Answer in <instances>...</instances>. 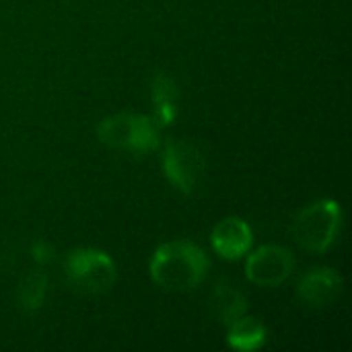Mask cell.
Here are the masks:
<instances>
[{
	"mask_svg": "<svg viewBox=\"0 0 352 352\" xmlns=\"http://www.w3.org/2000/svg\"><path fill=\"white\" fill-rule=\"evenodd\" d=\"M31 258H33L37 264H45V262L52 260V248H50L47 243L39 241V243H35V245L31 248Z\"/></svg>",
	"mask_w": 352,
	"mask_h": 352,
	"instance_id": "13",
	"label": "cell"
},
{
	"mask_svg": "<svg viewBox=\"0 0 352 352\" xmlns=\"http://www.w3.org/2000/svg\"><path fill=\"white\" fill-rule=\"evenodd\" d=\"M64 272L70 287L78 293H105L113 287L118 270L113 260L93 248H78L68 254L64 262Z\"/></svg>",
	"mask_w": 352,
	"mask_h": 352,
	"instance_id": "4",
	"label": "cell"
},
{
	"mask_svg": "<svg viewBox=\"0 0 352 352\" xmlns=\"http://www.w3.org/2000/svg\"><path fill=\"white\" fill-rule=\"evenodd\" d=\"M97 136L103 144L128 151V153H151L159 146V128L148 116L140 113H116L99 122Z\"/></svg>",
	"mask_w": 352,
	"mask_h": 352,
	"instance_id": "3",
	"label": "cell"
},
{
	"mask_svg": "<svg viewBox=\"0 0 352 352\" xmlns=\"http://www.w3.org/2000/svg\"><path fill=\"white\" fill-rule=\"evenodd\" d=\"M210 307L219 318V322H223L229 328L231 324H235L239 318L248 314V299L239 289H233L227 283H219L212 291Z\"/></svg>",
	"mask_w": 352,
	"mask_h": 352,
	"instance_id": "9",
	"label": "cell"
},
{
	"mask_svg": "<svg viewBox=\"0 0 352 352\" xmlns=\"http://www.w3.org/2000/svg\"><path fill=\"white\" fill-rule=\"evenodd\" d=\"M210 243H212V250L221 258L239 260L241 256L250 254L252 243H254V233H252V227L243 219L229 217L212 229Z\"/></svg>",
	"mask_w": 352,
	"mask_h": 352,
	"instance_id": "8",
	"label": "cell"
},
{
	"mask_svg": "<svg viewBox=\"0 0 352 352\" xmlns=\"http://www.w3.org/2000/svg\"><path fill=\"white\" fill-rule=\"evenodd\" d=\"M210 262L202 248L175 239L159 245L151 258V278L167 291H192L208 274Z\"/></svg>",
	"mask_w": 352,
	"mask_h": 352,
	"instance_id": "1",
	"label": "cell"
},
{
	"mask_svg": "<svg viewBox=\"0 0 352 352\" xmlns=\"http://www.w3.org/2000/svg\"><path fill=\"white\" fill-rule=\"evenodd\" d=\"M295 270V256L283 245H262L250 254L245 264V276L250 283L262 289L280 287Z\"/></svg>",
	"mask_w": 352,
	"mask_h": 352,
	"instance_id": "6",
	"label": "cell"
},
{
	"mask_svg": "<svg viewBox=\"0 0 352 352\" xmlns=\"http://www.w3.org/2000/svg\"><path fill=\"white\" fill-rule=\"evenodd\" d=\"M342 225V210L336 200H318L305 206L293 221V237L295 241L311 252L326 254L338 239Z\"/></svg>",
	"mask_w": 352,
	"mask_h": 352,
	"instance_id": "2",
	"label": "cell"
},
{
	"mask_svg": "<svg viewBox=\"0 0 352 352\" xmlns=\"http://www.w3.org/2000/svg\"><path fill=\"white\" fill-rule=\"evenodd\" d=\"M342 293V276L332 268H314L309 270L297 287L299 299L316 309L332 305Z\"/></svg>",
	"mask_w": 352,
	"mask_h": 352,
	"instance_id": "7",
	"label": "cell"
},
{
	"mask_svg": "<svg viewBox=\"0 0 352 352\" xmlns=\"http://www.w3.org/2000/svg\"><path fill=\"white\" fill-rule=\"evenodd\" d=\"M177 85L171 76L159 72L153 78V103H155V116L161 126H169L177 118Z\"/></svg>",
	"mask_w": 352,
	"mask_h": 352,
	"instance_id": "11",
	"label": "cell"
},
{
	"mask_svg": "<svg viewBox=\"0 0 352 352\" xmlns=\"http://www.w3.org/2000/svg\"><path fill=\"white\" fill-rule=\"evenodd\" d=\"M266 342V326L250 316L239 318L235 324L229 326V334H227V344L233 351L252 352L262 349Z\"/></svg>",
	"mask_w": 352,
	"mask_h": 352,
	"instance_id": "10",
	"label": "cell"
},
{
	"mask_svg": "<svg viewBox=\"0 0 352 352\" xmlns=\"http://www.w3.org/2000/svg\"><path fill=\"white\" fill-rule=\"evenodd\" d=\"M45 291H47V278L43 272L35 270L31 274H27L16 291V301L21 305V309L25 311H37L43 301H45Z\"/></svg>",
	"mask_w": 352,
	"mask_h": 352,
	"instance_id": "12",
	"label": "cell"
},
{
	"mask_svg": "<svg viewBox=\"0 0 352 352\" xmlns=\"http://www.w3.org/2000/svg\"><path fill=\"white\" fill-rule=\"evenodd\" d=\"M163 171L179 192L192 194L204 175L202 151L188 140H169L163 153Z\"/></svg>",
	"mask_w": 352,
	"mask_h": 352,
	"instance_id": "5",
	"label": "cell"
}]
</instances>
